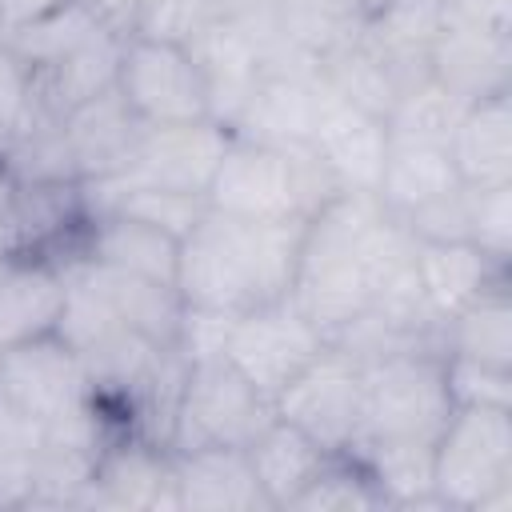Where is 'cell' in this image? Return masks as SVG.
<instances>
[{"label":"cell","instance_id":"cell-11","mask_svg":"<svg viewBox=\"0 0 512 512\" xmlns=\"http://www.w3.org/2000/svg\"><path fill=\"white\" fill-rule=\"evenodd\" d=\"M308 148L332 172L340 192H368V196H376L380 168H384V156H388V128H384V120L376 112L344 100L324 80L316 84Z\"/></svg>","mask_w":512,"mask_h":512},{"label":"cell","instance_id":"cell-26","mask_svg":"<svg viewBox=\"0 0 512 512\" xmlns=\"http://www.w3.org/2000/svg\"><path fill=\"white\" fill-rule=\"evenodd\" d=\"M96 36H112V32L88 12L84 0H72V4H64V8L48 12L44 20H36V24L20 28V32H12V36H0V40H8V48H12L28 68H40V64H52V60H60V56L84 48V44L96 40Z\"/></svg>","mask_w":512,"mask_h":512},{"label":"cell","instance_id":"cell-19","mask_svg":"<svg viewBox=\"0 0 512 512\" xmlns=\"http://www.w3.org/2000/svg\"><path fill=\"white\" fill-rule=\"evenodd\" d=\"M120 36H96L84 48L32 68V96H36V112L64 120L72 108L104 96L108 88H116V72H120Z\"/></svg>","mask_w":512,"mask_h":512},{"label":"cell","instance_id":"cell-22","mask_svg":"<svg viewBox=\"0 0 512 512\" xmlns=\"http://www.w3.org/2000/svg\"><path fill=\"white\" fill-rule=\"evenodd\" d=\"M244 452H248L260 492L268 496V508H288L308 488V480L324 468V460L332 456L308 432H300L296 424H288L280 416H272V424Z\"/></svg>","mask_w":512,"mask_h":512},{"label":"cell","instance_id":"cell-12","mask_svg":"<svg viewBox=\"0 0 512 512\" xmlns=\"http://www.w3.org/2000/svg\"><path fill=\"white\" fill-rule=\"evenodd\" d=\"M428 76L468 104L512 92V36L440 16L428 44Z\"/></svg>","mask_w":512,"mask_h":512},{"label":"cell","instance_id":"cell-18","mask_svg":"<svg viewBox=\"0 0 512 512\" xmlns=\"http://www.w3.org/2000/svg\"><path fill=\"white\" fill-rule=\"evenodd\" d=\"M80 256L92 264H108V268L176 288L180 240L144 220H132V216H92L84 224Z\"/></svg>","mask_w":512,"mask_h":512},{"label":"cell","instance_id":"cell-1","mask_svg":"<svg viewBox=\"0 0 512 512\" xmlns=\"http://www.w3.org/2000/svg\"><path fill=\"white\" fill-rule=\"evenodd\" d=\"M308 220H240L204 212L180 240L176 292L196 308L248 312L292 292Z\"/></svg>","mask_w":512,"mask_h":512},{"label":"cell","instance_id":"cell-20","mask_svg":"<svg viewBox=\"0 0 512 512\" xmlns=\"http://www.w3.org/2000/svg\"><path fill=\"white\" fill-rule=\"evenodd\" d=\"M448 152L464 184H512V92L472 100Z\"/></svg>","mask_w":512,"mask_h":512},{"label":"cell","instance_id":"cell-17","mask_svg":"<svg viewBox=\"0 0 512 512\" xmlns=\"http://www.w3.org/2000/svg\"><path fill=\"white\" fill-rule=\"evenodd\" d=\"M60 128H64V140H68V152H72L80 180L116 176L132 160V148L144 132V124L132 116V108L124 104V96L116 88L72 108L60 120Z\"/></svg>","mask_w":512,"mask_h":512},{"label":"cell","instance_id":"cell-5","mask_svg":"<svg viewBox=\"0 0 512 512\" xmlns=\"http://www.w3.org/2000/svg\"><path fill=\"white\" fill-rule=\"evenodd\" d=\"M272 404L228 364V360H204L188 364L176 412H172V452L188 448H248L268 424H272Z\"/></svg>","mask_w":512,"mask_h":512},{"label":"cell","instance_id":"cell-6","mask_svg":"<svg viewBox=\"0 0 512 512\" xmlns=\"http://www.w3.org/2000/svg\"><path fill=\"white\" fill-rule=\"evenodd\" d=\"M116 92L124 96V104L144 128L212 120L208 76L192 56V48L184 44L128 36L120 48Z\"/></svg>","mask_w":512,"mask_h":512},{"label":"cell","instance_id":"cell-27","mask_svg":"<svg viewBox=\"0 0 512 512\" xmlns=\"http://www.w3.org/2000/svg\"><path fill=\"white\" fill-rule=\"evenodd\" d=\"M384 492L372 472L352 452H332L324 468L308 480V488L288 504L304 512H356V508H384Z\"/></svg>","mask_w":512,"mask_h":512},{"label":"cell","instance_id":"cell-15","mask_svg":"<svg viewBox=\"0 0 512 512\" xmlns=\"http://www.w3.org/2000/svg\"><path fill=\"white\" fill-rule=\"evenodd\" d=\"M172 472H176V504L180 508H204V512L268 508V496L260 492L244 448L208 444V448L172 452Z\"/></svg>","mask_w":512,"mask_h":512},{"label":"cell","instance_id":"cell-32","mask_svg":"<svg viewBox=\"0 0 512 512\" xmlns=\"http://www.w3.org/2000/svg\"><path fill=\"white\" fill-rule=\"evenodd\" d=\"M36 116V96H32V68L0 40V148Z\"/></svg>","mask_w":512,"mask_h":512},{"label":"cell","instance_id":"cell-37","mask_svg":"<svg viewBox=\"0 0 512 512\" xmlns=\"http://www.w3.org/2000/svg\"><path fill=\"white\" fill-rule=\"evenodd\" d=\"M392 4V8H440V0H380V8Z\"/></svg>","mask_w":512,"mask_h":512},{"label":"cell","instance_id":"cell-21","mask_svg":"<svg viewBox=\"0 0 512 512\" xmlns=\"http://www.w3.org/2000/svg\"><path fill=\"white\" fill-rule=\"evenodd\" d=\"M464 188L452 152L444 144H404V140H388V156L380 168V184H376V200L388 216H408L448 192Z\"/></svg>","mask_w":512,"mask_h":512},{"label":"cell","instance_id":"cell-28","mask_svg":"<svg viewBox=\"0 0 512 512\" xmlns=\"http://www.w3.org/2000/svg\"><path fill=\"white\" fill-rule=\"evenodd\" d=\"M468 244L508 264L512 256V184H464Z\"/></svg>","mask_w":512,"mask_h":512},{"label":"cell","instance_id":"cell-31","mask_svg":"<svg viewBox=\"0 0 512 512\" xmlns=\"http://www.w3.org/2000/svg\"><path fill=\"white\" fill-rule=\"evenodd\" d=\"M232 320H236V312L184 304V312H180V328H176V352H180L188 364L224 360V344H228Z\"/></svg>","mask_w":512,"mask_h":512},{"label":"cell","instance_id":"cell-3","mask_svg":"<svg viewBox=\"0 0 512 512\" xmlns=\"http://www.w3.org/2000/svg\"><path fill=\"white\" fill-rule=\"evenodd\" d=\"M448 412L452 400L444 388V352L400 348L360 360V432L352 448L436 444Z\"/></svg>","mask_w":512,"mask_h":512},{"label":"cell","instance_id":"cell-10","mask_svg":"<svg viewBox=\"0 0 512 512\" xmlns=\"http://www.w3.org/2000/svg\"><path fill=\"white\" fill-rule=\"evenodd\" d=\"M228 140H232V128H224L220 120L156 124V128L140 132V140L132 148V160L116 176H100V180L204 196Z\"/></svg>","mask_w":512,"mask_h":512},{"label":"cell","instance_id":"cell-8","mask_svg":"<svg viewBox=\"0 0 512 512\" xmlns=\"http://www.w3.org/2000/svg\"><path fill=\"white\" fill-rule=\"evenodd\" d=\"M0 396L44 428L84 412L96 400L80 352L60 332L0 352Z\"/></svg>","mask_w":512,"mask_h":512},{"label":"cell","instance_id":"cell-25","mask_svg":"<svg viewBox=\"0 0 512 512\" xmlns=\"http://www.w3.org/2000/svg\"><path fill=\"white\" fill-rule=\"evenodd\" d=\"M468 100H460L456 92H448L444 84H436L432 76L412 80L388 108L384 128L388 140H404V144H444L452 140L460 116H464Z\"/></svg>","mask_w":512,"mask_h":512},{"label":"cell","instance_id":"cell-7","mask_svg":"<svg viewBox=\"0 0 512 512\" xmlns=\"http://www.w3.org/2000/svg\"><path fill=\"white\" fill-rule=\"evenodd\" d=\"M328 336L292 304V296L236 312L224 360L272 404L320 352Z\"/></svg>","mask_w":512,"mask_h":512},{"label":"cell","instance_id":"cell-16","mask_svg":"<svg viewBox=\"0 0 512 512\" xmlns=\"http://www.w3.org/2000/svg\"><path fill=\"white\" fill-rule=\"evenodd\" d=\"M412 268H416V284H420V292H424V300H428V308H432V316L440 324L448 316H456L460 308H468L492 284H504L508 280V264L484 256L468 240L416 244Z\"/></svg>","mask_w":512,"mask_h":512},{"label":"cell","instance_id":"cell-29","mask_svg":"<svg viewBox=\"0 0 512 512\" xmlns=\"http://www.w3.org/2000/svg\"><path fill=\"white\" fill-rule=\"evenodd\" d=\"M444 388L452 408H508L512 412V368H496L468 356H444Z\"/></svg>","mask_w":512,"mask_h":512},{"label":"cell","instance_id":"cell-33","mask_svg":"<svg viewBox=\"0 0 512 512\" xmlns=\"http://www.w3.org/2000/svg\"><path fill=\"white\" fill-rule=\"evenodd\" d=\"M440 16L512 36V0H440Z\"/></svg>","mask_w":512,"mask_h":512},{"label":"cell","instance_id":"cell-13","mask_svg":"<svg viewBox=\"0 0 512 512\" xmlns=\"http://www.w3.org/2000/svg\"><path fill=\"white\" fill-rule=\"evenodd\" d=\"M68 300V268L48 256L0 260V352L52 336Z\"/></svg>","mask_w":512,"mask_h":512},{"label":"cell","instance_id":"cell-34","mask_svg":"<svg viewBox=\"0 0 512 512\" xmlns=\"http://www.w3.org/2000/svg\"><path fill=\"white\" fill-rule=\"evenodd\" d=\"M88 4V12L112 32V36H120V40H128L132 32H136V20H140V12H144V0H84Z\"/></svg>","mask_w":512,"mask_h":512},{"label":"cell","instance_id":"cell-30","mask_svg":"<svg viewBox=\"0 0 512 512\" xmlns=\"http://www.w3.org/2000/svg\"><path fill=\"white\" fill-rule=\"evenodd\" d=\"M224 16L220 0H144V12L136 20L132 36H152L168 44H192L208 24Z\"/></svg>","mask_w":512,"mask_h":512},{"label":"cell","instance_id":"cell-36","mask_svg":"<svg viewBox=\"0 0 512 512\" xmlns=\"http://www.w3.org/2000/svg\"><path fill=\"white\" fill-rule=\"evenodd\" d=\"M12 196H16V176H12V172H8V164L0 160V236H4V220H8Z\"/></svg>","mask_w":512,"mask_h":512},{"label":"cell","instance_id":"cell-4","mask_svg":"<svg viewBox=\"0 0 512 512\" xmlns=\"http://www.w3.org/2000/svg\"><path fill=\"white\" fill-rule=\"evenodd\" d=\"M432 492L444 508H512V412L452 408L432 444Z\"/></svg>","mask_w":512,"mask_h":512},{"label":"cell","instance_id":"cell-35","mask_svg":"<svg viewBox=\"0 0 512 512\" xmlns=\"http://www.w3.org/2000/svg\"><path fill=\"white\" fill-rule=\"evenodd\" d=\"M64 4H72V0H0V36H12Z\"/></svg>","mask_w":512,"mask_h":512},{"label":"cell","instance_id":"cell-2","mask_svg":"<svg viewBox=\"0 0 512 512\" xmlns=\"http://www.w3.org/2000/svg\"><path fill=\"white\" fill-rule=\"evenodd\" d=\"M336 192L340 184L308 144H268L232 132L204 200L212 212L240 220H308Z\"/></svg>","mask_w":512,"mask_h":512},{"label":"cell","instance_id":"cell-23","mask_svg":"<svg viewBox=\"0 0 512 512\" xmlns=\"http://www.w3.org/2000/svg\"><path fill=\"white\" fill-rule=\"evenodd\" d=\"M376 12L380 0H276V36L316 64L324 52L352 40Z\"/></svg>","mask_w":512,"mask_h":512},{"label":"cell","instance_id":"cell-14","mask_svg":"<svg viewBox=\"0 0 512 512\" xmlns=\"http://www.w3.org/2000/svg\"><path fill=\"white\" fill-rule=\"evenodd\" d=\"M96 500L120 508H180L176 504V472L172 448L152 444L136 432L124 440H108L88 476Z\"/></svg>","mask_w":512,"mask_h":512},{"label":"cell","instance_id":"cell-24","mask_svg":"<svg viewBox=\"0 0 512 512\" xmlns=\"http://www.w3.org/2000/svg\"><path fill=\"white\" fill-rule=\"evenodd\" d=\"M444 356H468L496 368H512V304L508 280L480 292L468 308L444 320Z\"/></svg>","mask_w":512,"mask_h":512},{"label":"cell","instance_id":"cell-9","mask_svg":"<svg viewBox=\"0 0 512 512\" xmlns=\"http://www.w3.org/2000/svg\"><path fill=\"white\" fill-rule=\"evenodd\" d=\"M272 412L328 452H348L360 432V360L328 344L276 400Z\"/></svg>","mask_w":512,"mask_h":512}]
</instances>
